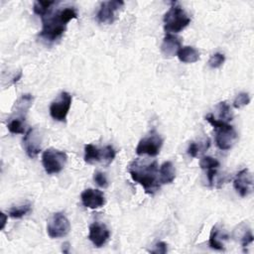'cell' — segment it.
Returning <instances> with one entry per match:
<instances>
[{
	"label": "cell",
	"instance_id": "ffe728a7",
	"mask_svg": "<svg viewBox=\"0 0 254 254\" xmlns=\"http://www.w3.org/2000/svg\"><path fill=\"white\" fill-rule=\"evenodd\" d=\"M216 111H217V117H218V118H216L217 120H219L221 122H225V123L232 120L231 109L225 101H221L216 105Z\"/></svg>",
	"mask_w": 254,
	"mask_h": 254
},
{
	"label": "cell",
	"instance_id": "d6986e66",
	"mask_svg": "<svg viewBox=\"0 0 254 254\" xmlns=\"http://www.w3.org/2000/svg\"><path fill=\"white\" fill-rule=\"evenodd\" d=\"M55 4H56L55 1H40V0H38V1L34 2L33 11L35 14L40 16L42 19L52 12V9H53L52 7Z\"/></svg>",
	"mask_w": 254,
	"mask_h": 254
},
{
	"label": "cell",
	"instance_id": "52a82bcc",
	"mask_svg": "<svg viewBox=\"0 0 254 254\" xmlns=\"http://www.w3.org/2000/svg\"><path fill=\"white\" fill-rule=\"evenodd\" d=\"M71 100L72 97L68 92H61L59 97L50 105V115L52 118L56 121L64 122L71 105Z\"/></svg>",
	"mask_w": 254,
	"mask_h": 254
},
{
	"label": "cell",
	"instance_id": "6da1fadb",
	"mask_svg": "<svg viewBox=\"0 0 254 254\" xmlns=\"http://www.w3.org/2000/svg\"><path fill=\"white\" fill-rule=\"evenodd\" d=\"M76 18L77 11L74 7H65L56 11V13L51 12L42 18L43 25L40 36L46 41L54 42L64 33L67 23Z\"/></svg>",
	"mask_w": 254,
	"mask_h": 254
},
{
	"label": "cell",
	"instance_id": "e0dca14e",
	"mask_svg": "<svg viewBox=\"0 0 254 254\" xmlns=\"http://www.w3.org/2000/svg\"><path fill=\"white\" fill-rule=\"evenodd\" d=\"M177 56L181 62L187 63V64H192L199 60L198 51L193 47H190V46L182 47L177 53Z\"/></svg>",
	"mask_w": 254,
	"mask_h": 254
},
{
	"label": "cell",
	"instance_id": "f1b7e54d",
	"mask_svg": "<svg viewBox=\"0 0 254 254\" xmlns=\"http://www.w3.org/2000/svg\"><path fill=\"white\" fill-rule=\"evenodd\" d=\"M252 242H253V234L250 229H247L244 231V233L241 237V245L243 248H246Z\"/></svg>",
	"mask_w": 254,
	"mask_h": 254
},
{
	"label": "cell",
	"instance_id": "7402d4cb",
	"mask_svg": "<svg viewBox=\"0 0 254 254\" xmlns=\"http://www.w3.org/2000/svg\"><path fill=\"white\" fill-rule=\"evenodd\" d=\"M32 209L30 203H25L17 206H13L8 210V215L12 218H22L26 214H28Z\"/></svg>",
	"mask_w": 254,
	"mask_h": 254
},
{
	"label": "cell",
	"instance_id": "2e32d148",
	"mask_svg": "<svg viewBox=\"0 0 254 254\" xmlns=\"http://www.w3.org/2000/svg\"><path fill=\"white\" fill-rule=\"evenodd\" d=\"M176 178V170L172 162L163 163L159 170V181L161 185H167L174 182Z\"/></svg>",
	"mask_w": 254,
	"mask_h": 254
},
{
	"label": "cell",
	"instance_id": "7c38bea8",
	"mask_svg": "<svg viewBox=\"0 0 254 254\" xmlns=\"http://www.w3.org/2000/svg\"><path fill=\"white\" fill-rule=\"evenodd\" d=\"M252 176L248 169H243L237 173L233 180V187L240 196H247L252 190Z\"/></svg>",
	"mask_w": 254,
	"mask_h": 254
},
{
	"label": "cell",
	"instance_id": "484cf974",
	"mask_svg": "<svg viewBox=\"0 0 254 254\" xmlns=\"http://www.w3.org/2000/svg\"><path fill=\"white\" fill-rule=\"evenodd\" d=\"M250 102V96L247 92H240L237 94L233 101V107L234 108H241L245 105H247Z\"/></svg>",
	"mask_w": 254,
	"mask_h": 254
},
{
	"label": "cell",
	"instance_id": "4316f807",
	"mask_svg": "<svg viewBox=\"0 0 254 254\" xmlns=\"http://www.w3.org/2000/svg\"><path fill=\"white\" fill-rule=\"evenodd\" d=\"M115 150L112 146L108 145L106 147L103 148V163L105 165H109L113 162L114 158H115Z\"/></svg>",
	"mask_w": 254,
	"mask_h": 254
},
{
	"label": "cell",
	"instance_id": "1f68e13d",
	"mask_svg": "<svg viewBox=\"0 0 254 254\" xmlns=\"http://www.w3.org/2000/svg\"><path fill=\"white\" fill-rule=\"evenodd\" d=\"M216 176V169H210V170H207V180H208V183L210 186L213 185V182H214V178Z\"/></svg>",
	"mask_w": 254,
	"mask_h": 254
},
{
	"label": "cell",
	"instance_id": "8992f818",
	"mask_svg": "<svg viewBox=\"0 0 254 254\" xmlns=\"http://www.w3.org/2000/svg\"><path fill=\"white\" fill-rule=\"evenodd\" d=\"M162 145V137L155 130H152L148 136L139 141L135 151L137 155H148L155 157L160 153Z\"/></svg>",
	"mask_w": 254,
	"mask_h": 254
},
{
	"label": "cell",
	"instance_id": "ac0fdd59",
	"mask_svg": "<svg viewBox=\"0 0 254 254\" xmlns=\"http://www.w3.org/2000/svg\"><path fill=\"white\" fill-rule=\"evenodd\" d=\"M84 161L87 164L103 162V148L99 149L92 144H87L84 147Z\"/></svg>",
	"mask_w": 254,
	"mask_h": 254
},
{
	"label": "cell",
	"instance_id": "277c9868",
	"mask_svg": "<svg viewBox=\"0 0 254 254\" xmlns=\"http://www.w3.org/2000/svg\"><path fill=\"white\" fill-rule=\"evenodd\" d=\"M190 23V18L186 11L177 2H172V6L164 15V29L166 33H179Z\"/></svg>",
	"mask_w": 254,
	"mask_h": 254
},
{
	"label": "cell",
	"instance_id": "5b68a950",
	"mask_svg": "<svg viewBox=\"0 0 254 254\" xmlns=\"http://www.w3.org/2000/svg\"><path fill=\"white\" fill-rule=\"evenodd\" d=\"M67 161V155L57 149H48L42 155V163L48 175L58 174L63 171Z\"/></svg>",
	"mask_w": 254,
	"mask_h": 254
},
{
	"label": "cell",
	"instance_id": "f546056e",
	"mask_svg": "<svg viewBox=\"0 0 254 254\" xmlns=\"http://www.w3.org/2000/svg\"><path fill=\"white\" fill-rule=\"evenodd\" d=\"M167 251H168V245L163 241H159L156 243L155 249H153L151 252L156 254H165Z\"/></svg>",
	"mask_w": 254,
	"mask_h": 254
},
{
	"label": "cell",
	"instance_id": "d6a6232c",
	"mask_svg": "<svg viewBox=\"0 0 254 254\" xmlns=\"http://www.w3.org/2000/svg\"><path fill=\"white\" fill-rule=\"evenodd\" d=\"M7 216H8V215H5L4 213H1V217H2V225H1V229H3V228H4V226H5Z\"/></svg>",
	"mask_w": 254,
	"mask_h": 254
},
{
	"label": "cell",
	"instance_id": "8fae6325",
	"mask_svg": "<svg viewBox=\"0 0 254 254\" xmlns=\"http://www.w3.org/2000/svg\"><path fill=\"white\" fill-rule=\"evenodd\" d=\"M110 237V231L107 226L100 222H93L89 225V233L88 239L92 242V244L99 248L103 246Z\"/></svg>",
	"mask_w": 254,
	"mask_h": 254
},
{
	"label": "cell",
	"instance_id": "4fadbf2b",
	"mask_svg": "<svg viewBox=\"0 0 254 254\" xmlns=\"http://www.w3.org/2000/svg\"><path fill=\"white\" fill-rule=\"evenodd\" d=\"M80 199L85 207L95 209L102 207L105 204V196L99 190L87 189L80 194Z\"/></svg>",
	"mask_w": 254,
	"mask_h": 254
},
{
	"label": "cell",
	"instance_id": "7a4b0ae2",
	"mask_svg": "<svg viewBox=\"0 0 254 254\" xmlns=\"http://www.w3.org/2000/svg\"><path fill=\"white\" fill-rule=\"evenodd\" d=\"M129 174L132 180L143 187L146 193L153 194L160 189L159 169L157 161L147 162L134 160L129 165Z\"/></svg>",
	"mask_w": 254,
	"mask_h": 254
},
{
	"label": "cell",
	"instance_id": "3957f363",
	"mask_svg": "<svg viewBox=\"0 0 254 254\" xmlns=\"http://www.w3.org/2000/svg\"><path fill=\"white\" fill-rule=\"evenodd\" d=\"M205 120L214 128L217 148L223 151L231 149L237 140V133L234 128L228 123L217 120L213 114H207Z\"/></svg>",
	"mask_w": 254,
	"mask_h": 254
},
{
	"label": "cell",
	"instance_id": "cb8c5ba5",
	"mask_svg": "<svg viewBox=\"0 0 254 254\" xmlns=\"http://www.w3.org/2000/svg\"><path fill=\"white\" fill-rule=\"evenodd\" d=\"M199 167L203 170H210V169H217L219 167V162L209 156H204L199 161Z\"/></svg>",
	"mask_w": 254,
	"mask_h": 254
},
{
	"label": "cell",
	"instance_id": "5bb4252c",
	"mask_svg": "<svg viewBox=\"0 0 254 254\" xmlns=\"http://www.w3.org/2000/svg\"><path fill=\"white\" fill-rule=\"evenodd\" d=\"M34 101V96L32 94H23L14 104L13 113L10 118H17L23 121L26 120V114Z\"/></svg>",
	"mask_w": 254,
	"mask_h": 254
},
{
	"label": "cell",
	"instance_id": "4dcf8cb0",
	"mask_svg": "<svg viewBox=\"0 0 254 254\" xmlns=\"http://www.w3.org/2000/svg\"><path fill=\"white\" fill-rule=\"evenodd\" d=\"M199 151V147L198 145L195 143V142H190L189 144V148H188V154L192 157V158H195L197 156V153Z\"/></svg>",
	"mask_w": 254,
	"mask_h": 254
},
{
	"label": "cell",
	"instance_id": "ba28073f",
	"mask_svg": "<svg viewBox=\"0 0 254 254\" xmlns=\"http://www.w3.org/2000/svg\"><path fill=\"white\" fill-rule=\"evenodd\" d=\"M70 224L66 216L63 212H56L50 219L47 232L51 238H60L68 234Z\"/></svg>",
	"mask_w": 254,
	"mask_h": 254
},
{
	"label": "cell",
	"instance_id": "9c48e42d",
	"mask_svg": "<svg viewBox=\"0 0 254 254\" xmlns=\"http://www.w3.org/2000/svg\"><path fill=\"white\" fill-rule=\"evenodd\" d=\"M43 136L37 127L30 128L24 135L23 144L27 155L30 158H36L42 150Z\"/></svg>",
	"mask_w": 254,
	"mask_h": 254
},
{
	"label": "cell",
	"instance_id": "30bf717a",
	"mask_svg": "<svg viewBox=\"0 0 254 254\" xmlns=\"http://www.w3.org/2000/svg\"><path fill=\"white\" fill-rule=\"evenodd\" d=\"M124 2L121 0L102 2L96 14L97 21L103 24H111L115 20V13L123 8Z\"/></svg>",
	"mask_w": 254,
	"mask_h": 254
},
{
	"label": "cell",
	"instance_id": "d4e9b609",
	"mask_svg": "<svg viewBox=\"0 0 254 254\" xmlns=\"http://www.w3.org/2000/svg\"><path fill=\"white\" fill-rule=\"evenodd\" d=\"M224 61H225V57H224L223 54L215 53L208 60V65L211 68H218V67H220L223 64Z\"/></svg>",
	"mask_w": 254,
	"mask_h": 254
},
{
	"label": "cell",
	"instance_id": "603a6c76",
	"mask_svg": "<svg viewBox=\"0 0 254 254\" xmlns=\"http://www.w3.org/2000/svg\"><path fill=\"white\" fill-rule=\"evenodd\" d=\"M7 128L12 134H24L25 133V121L17 118H9Z\"/></svg>",
	"mask_w": 254,
	"mask_h": 254
},
{
	"label": "cell",
	"instance_id": "9a60e30c",
	"mask_svg": "<svg viewBox=\"0 0 254 254\" xmlns=\"http://www.w3.org/2000/svg\"><path fill=\"white\" fill-rule=\"evenodd\" d=\"M181 48L182 42L180 38L172 34H167L161 45V52L165 57H173L177 55Z\"/></svg>",
	"mask_w": 254,
	"mask_h": 254
},
{
	"label": "cell",
	"instance_id": "83f0119b",
	"mask_svg": "<svg viewBox=\"0 0 254 254\" xmlns=\"http://www.w3.org/2000/svg\"><path fill=\"white\" fill-rule=\"evenodd\" d=\"M93 180L96 183L97 186L101 188H107L108 187V181L106 179V176L101 172H95L93 176Z\"/></svg>",
	"mask_w": 254,
	"mask_h": 254
},
{
	"label": "cell",
	"instance_id": "44dd1931",
	"mask_svg": "<svg viewBox=\"0 0 254 254\" xmlns=\"http://www.w3.org/2000/svg\"><path fill=\"white\" fill-rule=\"evenodd\" d=\"M208 245L210 248L214 250H218V251L224 250V244L219 238V230L217 229L216 226H213L211 229L209 239H208Z\"/></svg>",
	"mask_w": 254,
	"mask_h": 254
}]
</instances>
